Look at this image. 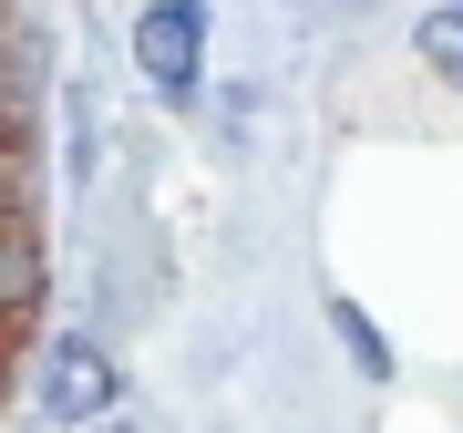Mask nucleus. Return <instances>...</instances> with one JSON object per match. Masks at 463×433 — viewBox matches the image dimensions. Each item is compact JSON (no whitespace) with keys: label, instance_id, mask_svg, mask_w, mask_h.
Returning <instances> with one entry per match:
<instances>
[{"label":"nucleus","instance_id":"obj_1","mask_svg":"<svg viewBox=\"0 0 463 433\" xmlns=\"http://www.w3.org/2000/svg\"><path fill=\"white\" fill-rule=\"evenodd\" d=\"M42 320V237H32V134H21V103L0 83V392H11V361Z\"/></svg>","mask_w":463,"mask_h":433},{"label":"nucleus","instance_id":"obj_2","mask_svg":"<svg viewBox=\"0 0 463 433\" xmlns=\"http://www.w3.org/2000/svg\"><path fill=\"white\" fill-rule=\"evenodd\" d=\"M196 42H206V11H196V0H155V11L134 21L145 83H155V93H185V83H196Z\"/></svg>","mask_w":463,"mask_h":433},{"label":"nucleus","instance_id":"obj_3","mask_svg":"<svg viewBox=\"0 0 463 433\" xmlns=\"http://www.w3.org/2000/svg\"><path fill=\"white\" fill-rule=\"evenodd\" d=\"M103 402H114V361L83 351V341H62V351L42 361V413H52V423H93Z\"/></svg>","mask_w":463,"mask_h":433},{"label":"nucleus","instance_id":"obj_4","mask_svg":"<svg viewBox=\"0 0 463 433\" xmlns=\"http://www.w3.org/2000/svg\"><path fill=\"white\" fill-rule=\"evenodd\" d=\"M422 63H432V72H453V83H463V0H453V11H432V21H422Z\"/></svg>","mask_w":463,"mask_h":433}]
</instances>
